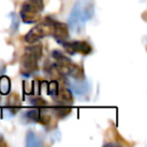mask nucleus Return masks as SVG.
I'll return each instance as SVG.
<instances>
[{
    "label": "nucleus",
    "instance_id": "ddd939ff",
    "mask_svg": "<svg viewBox=\"0 0 147 147\" xmlns=\"http://www.w3.org/2000/svg\"><path fill=\"white\" fill-rule=\"evenodd\" d=\"M31 101H32V105H33L34 107H37V108L44 109L45 107H47V102H46L44 99H41V98H33Z\"/></svg>",
    "mask_w": 147,
    "mask_h": 147
},
{
    "label": "nucleus",
    "instance_id": "f8f14e48",
    "mask_svg": "<svg viewBox=\"0 0 147 147\" xmlns=\"http://www.w3.org/2000/svg\"><path fill=\"white\" fill-rule=\"evenodd\" d=\"M59 88H60V86H59L57 80H52V82H49V83L47 84V93H48L53 99L57 95Z\"/></svg>",
    "mask_w": 147,
    "mask_h": 147
},
{
    "label": "nucleus",
    "instance_id": "f03ea898",
    "mask_svg": "<svg viewBox=\"0 0 147 147\" xmlns=\"http://www.w3.org/2000/svg\"><path fill=\"white\" fill-rule=\"evenodd\" d=\"M52 56L55 61V67L61 75L70 76L75 79L84 78V69L80 65L72 62V60L69 56L64 55L60 51H53Z\"/></svg>",
    "mask_w": 147,
    "mask_h": 147
},
{
    "label": "nucleus",
    "instance_id": "39448f33",
    "mask_svg": "<svg viewBox=\"0 0 147 147\" xmlns=\"http://www.w3.org/2000/svg\"><path fill=\"white\" fill-rule=\"evenodd\" d=\"M20 16L22 21L26 24L37 23L41 18V10H39L34 5H32L30 1H25L22 3L20 9Z\"/></svg>",
    "mask_w": 147,
    "mask_h": 147
},
{
    "label": "nucleus",
    "instance_id": "0eeeda50",
    "mask_svg": "<svg viewBox=\"0 0 147 147\" xmlns=\"http://www.w3.org/2000/svg\"><path fill=\"white\" fill-rule=\"evenodd\" d=\"M52 36L54 37V39L57 42L62 44L63 41H65V40L69 39V26L65 23H63V22H60V21L54 20Z\"/></svg>",
    "mask_w": 147,
    "mask_h": 147
},
{
    "label": "nucleus",
    "instance_id": "1a4fd4ad",
    "mask_svg": "<svg viewBox=\"0 0 147 147\" xmlns=\"http://www.w3.org/2000/svg\"><path fill=\"white\" fill-rule=\"evenodd\" d=\"M51 110H53V113L55 114V116H57L59 118H63L65 116H68L71 111V106H67V105H56L54 107L51 108Z\"/></svg>",
    "mask_w": 147,
    "mask_h": 147
},
{
    "label": "nucleus",
    "instance_id": "9d476101",
    "mask_svg": "<svg viewBox=\"0 0 147 147\" xmlns=\"http://www.w3.org/2000/svg\"><path fill=\"white\" fill-rule=\"evenodd\" d=\"M10 92V79L7 76L0 77V94L7 95Z\"/></svg>",
    "mask_w": 147,
    "mask_h": 147
},
{
    "label": "nucleus",
    "instance_id": "9b49d317",
    "mask_svg": "<svg viewBox=\"0 0 147 147\" xmlns=\"http://www.w3.org/2000/svg\"><path fill=\"white\" fill-rule=\"evenodd\" d=\"M26 146H31V147H36V146H41V141L39 140V138L36 136L34 132L29 131L26 133Z\"/></svg>",
    "mask_w": 147,
    "mask_h": 147
},
{
    "label": "nucleus",
    "instance_id": "4468645a",
    "mask_svg": "<svg viewBox=\"0 0 147 147\" xmlns=\"http://www.w3.org/2000/svg\"><path fill=\"white\" fill-rule=\"evenodd\" d=\"M30 2L32 5H34L39 10H42L44 7H45V3H44V0H30Z\"/></svg>",
    "mask_w": 147,
    "mask_h": 147
},
{
    "label": "nucleus",
    "instance_id": "20e7f679",
    "mask_svg": "<svg viewBox=\"0 0 147 147\" xmlns=\"http://www.w3.org/2000/svg\"><path fill=\"white\" fill-rule=\"evenodd\" d=\"M53 22L54 18L52 17H45L42 21H40L37 25H34L26 34H25V41L31 44V42H37L39 39L44 37L52 36L53 32Z\"/></svg>",
    "mask_w": 147,
    "mask_h": 147
},
{
    "label": "nucleus",
    "instance_id": "7ed1b4c3",
    "mask_svg": "<svg viewBox=\"0 0 147 147\" xmlns=\"http://www.w3.org/2000/svg\"><path fill=\"white\" fill-rule=\"evenodd\" d=\"M42 46L40 44L31 42L24 49V54L21 60V68L24 75H30L38 70V60L41 57Z\"/></svg>",
    "mask_w": 147,
    "mask_h": 147
},
{
    "label": "nucleus",
    "instance_id": "f257e3e1",
    "mask_svg": "<svg viewBox=\"0 0 147 147\" xmlns=\"http://www.w3.org/2000/svg\"><path fill=\"white\" fill-rule=\"evenodd\" d=\"M94 14V5L91 0H78L70 14H69V20H68V26L76 33L80 32L86 22L90 21L93 17Z\"/></svg>",
    "mask_w": 147,
    "mask_h": 147
},
{
    "label": "nucleus",
    "instance_id": "423d86ee",
    "mask_svg": "<svg viewBox=\"0 0 147 147\" xmlns=\"http://www.w3.org/2000/svg\"><path fill=\"white\" fill-rule=\"evenodd\" d=\"M62 46L69 55H75L77 53L88 55L92 52V46L85 40H65L62 42Z\"/></svg>",
    "mask_w": 147,
    "mask_h": 147
},
{
    "label": "nucleus",
    "instance_id": "6e6552de",
    "mask_svg": "<svg viewBox=\"0 0 147 147\" xmlns=\"http://www.w3.org/2000/svg\"><path fill=\"white\" fill-rule=\"evenodd\" d=\"M54 100L57 102V105H67V106H71L74 102V95L72 92L68 88V87H60L57 95L54 98Z\"/></svg>",
    "mask_w": 147,
    "mask_h": 147
}]
</instances>
